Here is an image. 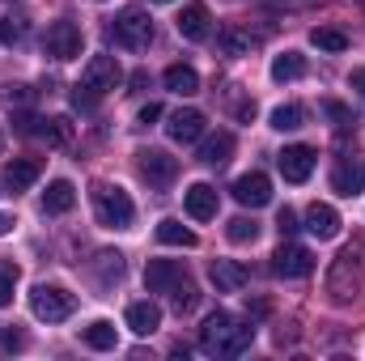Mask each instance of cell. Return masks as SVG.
I'll return each instance as SVG.
<instances>
[{
    "mask_svg": "<svg viewBox=\"0 0 365 361\" xmlns=\"http://www.w3.org/2000/svg\"><path fill=\"white\" fill-rule=\"evenodd\" d=\"M255 340V327L251 323H238L230 310H212L200 327V353L208 357H242Z\"/></svg>",
    "mask_w": 365,
    "mask_h": 361,
    "instance_id": "cell-1",
    "label": "cell"
},
{
    "mask_svg": "<svg viewBox=\"0 0 365 361\" xmlns=\"http://www.w3.org/2000/svg\"><path fill=\"white\" fill-rule=\"evenodd\" d=\"M93 213L106 230H132V221H136L132 195L115 183H93Z\"/></svg>",
    "mask_w": 365,
    "mask_h": 361,
    "instance_id": "cell-2",
    "label": "cell"
},
{
    "mask_svg": "<svg viewBox=\"0 0 365 361\" xmlns=\"http://www.w3.org/2000/svg\"><path fill=\"white\" fill-rule=\"evenodd\" d=\"M357 289H361V264H357L353 251H340L327 268V298L336 306H349L357 298Z\"/></svg>",
    "mask_w": 365,
    "mask_h": 361,
    "instance_id": "cell-3",
    "label": "cell"
},
{
    "mask_svg": "<svg viewBox=\"0 0 365 361\" xmlns=\"http://www.w3.org/2000/svg\"><path fill=\"white\" fill-rule=\"evenodd\" d=\"M110 34H115L119 47H128V51H145V47L153 43V17H149L145 9H123V13L115 17Z\"/></svg>",
    "mask_w": 365,
    "mask_h": 361,
    "instance_id": "cell-4",
    "label": "cell"
},
{
    "mask_svg": "<svg viewBox=\"0 0 365 361\" xmlns=\"http://www.w3.org/2000/svg\"><path fill=\"white\" fill-rule=\"evenodd\" d=\"M30 310H34V319H43V323H64V319L77 310V298H73L68 289H60V285H38V289L30 293Z\"/></svg>",
    "mask_w": 365,
    "mask_h": 361,
    "instance_id": "cell-5",
    "label": "cell"
},
{
    "mask_svg": "<svg viewBox=\"0 0 365 361\" xmlns=\"http://www.w3.org/2000/svg\"><path fill=\"white\" fill-rule=\"evenodd\" d=\"M43 47H47L51 60H77V56H81V26L68 21V17H64V21H51Z\"/></svg>",
    "mask_w": 365,
    "mask_h": 361,
    "instance_id": "cell-6",
    "label": "cell"
},
{
    "mask_svg": "<svg viewBox=\"0 0 365 361\" xmlns=\"http://www.w3.org/2000/svg\"><path fill=\"white\" fill-rule=\"evenodd\" d=\"M136 166H140V179L153 183V187H170L179 179V158H170L166 149H140Z\"/></svg>",
    "mask_w": 365,
    "mask_h": 361,
    "instance_id": "cell-7",
    "label": "cell"
},
{
    "mask_svg": "<svg viewBox=\"0 0 365 361\" xmlns=\"http://www.w3.org/2000/svg\"><path fill=\"white\" fill-rule=\"evenodd\" d=\"M276 166H280L284 183H306L314 175V149L310 145H284L276 153Z\"/></svg>",
    "mask_w": 365,
    "mask_h": 361,
    "instance_id": "cell-8",
    "label": "cell"
},
{
    "mask_svg": "<svg viewBox=\"0 0 365 361\" xmlns=\"http://www.w3.org/2000/svg\"><path fill=\"white\" fill-rule=\"evenodd\" d=\"M119 81H123V68H119V60H115V56H93L90 64H86V73H81V86H90L98 98H102V93H110Z\"/></svg>",
    "mask_w": 365,
    "mask_h": 361,
    "instance_id": "cell-9",
    "label": "cell"
},
{
    "mask_svg": "<svg viewBox=\"0 0 365 361\" xmlns=\"http://www.w3.org/2000/svg\"><path fill=\"white\" fill-rule=\"evenodd\" d=\"M314 268V255L306 251V247H297V243H280L272 255V272L276 276H284V280H297V276H310Z\"/></svg>",
    "mask_w": 365,
    "mask_h": 361,
    "instance_id": "cell-10",
    "label": "cell"
},
{
    "mask_svg": "<svg viewBox=\"0 0 365 361\" xmlns=\"http://www.w3.org/2000/svg\"><path fill=\"white\" fill-rule=\"evenodd\" d=\"M234 200H238L242 208H264V204H272V179H268L264 171H251V175L234 179Z\"/></svg>",
    "mask_w": 365,
    "mask_h": 361,
    "instance_id": "cell-11",
    "label": "cell"
},
{
    "mask_svg": "<svg viewBox=\"0 0 365 361\" xmlns=\"http://www.w3.org/2000/svg\"><path fill=\"white\" fill-rule=\"evenodd\" d=\"M204 111H195V106H182L170 115V123H166V132H170V141H179V145H195L200 136H204Z\"/></svg>",
    "mask_w": 365,
    "mask_h": 361,
    "instance_id": "cell-12",
    "label": "cell"
},
{
    "mask_svg": "<svg viewBox=\"0 0 365 361\" xmlns=\"http://www.w3.org/2000/svg\"><path fill=\"white\" fill-rule=\"evenodd\" d=\"M182 204H187V217L191 221H212L217 217V187L212 183H191L182 191Z\"/></svg>",
    "mask_w": 365,
    "mask_h": 361,
    "instance_id": "cell-13",
    "label": "cell"
},
{
    "mask_svg": "<svg viewBox=\"0 0 365 361\" xmlns=\"http://www.w3.org/2000/svg\"><path fill=\"white\" fill-rule=\"evenodd\" d=\"M208 276H212L217 293H242V289H247V280H251V272L242 268L238 260H212Z\"/></svg>",
    "mask_w": 365,
    "mask_h": 361,
    "instance_id": "cell-14",
    "label": "cell"
},
{
    "mask_svg": "<svg viewBox=\"0 0 365 361\" xmlns=\"http://www.w3.org/2000/svg\"><path fill=\"white\" fill-rule=\"evenodd\" d=\"M306 230H310L319 243H327V238L340 234V213H336L331 204H310V208H306Z\"/></svg>",
    "mask_w": 365,
    "mask_h": 361,
    "instance_id": "cell-15",
    "label": "cell"
},
{
    "mask_svg": "<svg viewBox=\"0 0 365 361\" xmlns=\"http://www.w3.org/2000/svg\"><path fill=\"white\" fill-rule=\"evenodd\" d=\"M123 319H128V327H132L136 336H153V332L162 327V306H158V302H132Z\"/></svg>",
    "mask_w": 365,
    "mask_h": 361,
    "instance_id": "cell-16",
    "label": "cell"
},
{
    "mask_svg": "<svg viewBox=\"0 0 365 361\" xmlns=\"http://www.w3.org/2000/svg\"><path fill=\"white\" fill-rule=\"evenodd\" d=\"M179 34L187 43H204V39H208V9H204L200 0H191L179 13Z\"/></svg>",
    "mask_w": 365,
    "mask_h": 361,
    "instance_id": "cell-17",
    "label": "cell"
},
{
    "mask_svg": "<svg viewBox=\"0 0 365 361\" xmlns=\"http://www.w3.org/2000/svg\"><path fill=\"white\" fill-rule=\"evenodd\" d=\"M38 175H43V162H38V158H13V162L4 166V187H9V191H26Z\"/></svg>",
    "mask_w": 365,
    "mask_h": 361,
    "instance_id": "cell-18",
    "label": "cell"
},
{
    "mask_svg": "<svg viewBox=\"0 0 365 361\" xmlns=\"http://www.w3.org/2000/svg\"><path fill=\"white\" fill-rule=\"evenodd\" d=\"M179 276H182L179 260H149V268H145V285H149V293H166Z\"/></svg>",
    "mask_w": 365,
    "mask_h": 361,
    "instance_id": "cell-19",
    "label": "cell"
},
{
    "mask_svg": "<svg viewBox=\"0 0 365 361\" xmlns=\"http://www.w3.org/2000/svg\"><path fill=\"white\" fill-rule=\"evenodd\" d=\"M234 158V132H212V136H204V145H200V162L204 166H225Z\"/></svg>",
    "mask_w": 365,
    "mask_h": 361,
    "instance_id": "cell-20",
    "label": "cell"
},
{
    "mask_svg": "<svg viewBox=\"0 0 365 361\" xmlns=\"http://www.w3.org/2000/svg\"><path fill=\"white\" fill-rule=\"evenodd\" d=\"M331 191H340V195H361L365 191V166L361 162H340V166L331 171Z\"/></svg>",
    "mask_w": 365,
    "mask_h": 361,
    "instance_id": "cell-21",
    "label": "cell"
},
{
    "mask_svg": "<svg viewBox=\"0 0 365 361\" xmlns=\"http://www.w3.org/2000/svg\"><path fill=\"white\" fill-rule=\"evenodd\" d=\"M77 204V187L68 179H56V183H47V191H43V208L47 213H68Z\"/></svg>",
    "mask_w": 365,
    "mask_h": 361,
    "instance_id": "cell-22",
    "label": "cell"
},
{
    "mask_svg": "<svg viewBox=\"0 0 365 361\" xmlns=\"http://www.w3.org/2000/svg\"><path fill=\"white\" fill-rule=\"evenodd\" d=\"M217 51H221V56H230V60L251 56V34H242L238 26H225V30L217 34Z\"/></svg>",
    "mask_w": 365,
    "mask_h": 361,
    "instance_id": "cell-23",
    "label": "cell"
},
{
    "mask_svg": "<svg viewBox=\"0 0 365 361\" xmlns=\"http://www.w3.org/2000/svg\"><path fill=\"white\" fill-rule=\"evenodd\" d=\"M166 90L182 93V98L200 93V77H195V68H191V64H170V68H166Z\"/></svg>",
    "mask_w": 365,
    "mask_h": 361,
    "instance_id": "cell-24",
    "label": "cell"
},
{
    "mask_svg": "<svg viewBox=\"0 0 365 361\" xmlns=\"http://www.w3.org/2000/svg\"><path fill=\"white\" fill-rule=\"evenodd\" d=\"M166 293H170V306H175L179 315L195 310V302H200V289H195V280H191L187 272H182V276L175 280V285H170V289H166Z\"/></svg>",
    "mask_w": 365,
    "mask_h": 361,
    "instance_id": "cell-25",
    "label": "cell"
},
{
    "mask_svg": "<svg viewBox=\"0 0 365 361\" xmlns=\"http://www.w3.org/2000/svg\"><path fill=\"white\" fill-rule=\"evenodd\" d=\"M158 243H166V247H195L200 238L182 225V221H175V217H166V221H158Z\"/></svg>",
    "mask_w": 365,
    "mask_h": 361,
    "instance_id": "cell-26",
    "label": "cell"
},
{
    "mask_svg": "<svg viewBox=\"0 0 365 361\" xmlns=\"http://www.w3.org/2000/svg\"><path fill=\"white\" fill-rule=\"evenodd\" d=\"M302 73H306V56H297V51H284L272 60V81H297Z\"/></svg>",
    "mask_w": 365,
    "mask_h": 361,
    "instance_id": "cell-27",
    "label": "cell"
},
{
    "mask_svg": "<svg viewBox=\"0 0 365 361\" xmlns=\"http://www.w3.org/2000/svg\"><path fill=\"white\" fill-rule=\"evenodd\" d=\"M81 340L98 349V353H106V349H115V323H106V319H93L90 327L81 332Z\"/></svg>",
    "mask_w": 365,
    "mask_h": 361,
    "instance_id": "cell-28",
    "label": "cell"
},
{
    "mask_svg": "<svg viewBox=\"0 0 365 361\" xmlns=\"http://www.w3.org/2000/svg\"><path fill=\"white\" fill-rule=\"evenodd\" d=\"M310 43H314L319 51H344V47H349V34L336 30V26H314V30H310Z\"/></svg>",
    "mask_w": 365,
    "mask_h": 361,
    "instance_id": "cell-29",
    "label": "cell"
},
{
    "mask_svg": "<svg viewBox=\"0 0 365 361\" xmlns=\"http://www.w3.org/2000/svg\"><path fill=\"white\" fill-rule=\"evenodd\" d=\"M47 145H68L73 141V123L64 119V115H56V119H43V128H34Z\"/></svg>",
    "mask_w": 365,
    "mask_h": 361,
    "instance_id": "cell-30",
    "label": "cell"
},
{
    "mask_svg": "<svg viewBox=\"0 0 365 361\" xmlns=\"http://www.w3.org/2000/svg\"><path fill=\"white\" fill-rule=\"evenodd\" d=\"M302 119H306V115H302V106H293V102L272 111V128H276V132H297V128H302Z\"/></svg>",
    "mask_w": 365,
    "mask_h": 361,
    "instance_id": "cell-31",
    "label": "cell"
},
{
    "mask_svg": "<svg viewBox=\"0 0 365 361\" xmlns=\"http://www.w3.org/2000/svg\"><path fill=\"white\" fill-rule=\"evenodd\" d=\"M17 280H21V268H17L13 260H4V264H0V306H9V302H13Z\"/></svg>",
    "mask_w": 365,
    "mask_h": 361,
    "instance_id": "cell-32",
    "label": "cell"
},
{
    "mask_svg": "<svg viewBox=\"0 0 365 361\" xmlns=\"http://www.w3.org/2000/svg\"><path fill=\"white\" fill-rule=\"evenodd\" d=\"M225 234H230V243H255L259 238V225H255V217H234Z\"/></svg>",
    "mask_w": 365,
    "mask_h": 361,
    "instance_id": "cell-33",
    "label": "cell"
},
{
    "mask_svg": "<svg viewBox=\"0 0 365 361\" xmlns=\"http://www.w3.org/2000/svg\"><path fill=\"white\" fill-rule=\"evenodd\" d=\"M68 98H73V106H77V111H93V106H98V93H93L90 86H81V81L73 86V93H68Z\"/></svg>",
    "mask_w": 365,
    "mask_h": 361,
    "instance_id": "cell-34",
    "label": "cell"
},
{
    "mask_svg": "<svg viewBox=\"0 0 365 361\" xmlns=\"http://www.w3.org/2000/svg\"><path fill=\"white\" fill-rule=\"evenodd\" d=\"M323 115H327L336 128H349V123H353V115H349V106H344V102H323Z\"/></svg>",
    "mask_w": 365,
    "mask_h": 361,
    "instance_id": "cell-35",
    "label": "cell"
},
{
    "mask_svg": "<svg viewBox=\"0 0 365 361\" xmlns=\"http://www.w3.org/2000/svg\"><path fill=\"white\" fill-rule=\"evenodd\" d=\"M276 230H280V238L297 234V213H293V208H280V213H276Z\"/></svg>",
    "mask_w": 365,
    "mask_h": 361,
    "instance_id": "cell-36",
    "label": "cell"
},
{
    "mask_svg": "<svg viewBox=\"0 0 365 361\" xmlns=\"http://www.w3.org/2000/svg\"><path fill=\"white\" fill-rule=\"evenodd\" d=\"M0 102H4V106H21V102H30V90H26V86H4Z\"/></svg>",
    "mask_w": 365,
    "mask_h": 361,
    "instance_id": "cell-37",
    "label": "cell"
},
{
    "mask_svg": "<svg viewBox=\"0 0 365 361\" xmlns=\"http://www.w3.org/2000/svg\"><path fill=\"white\" fill-rule=\"evenodd\" d=\"M17 349H26V336L21 332H0V353H17Z\"/></svg>",
    "mask_w": 365,
    "mask_h": 361,
    "instance_id": "cell-38",
    "label": "cell"
},
{
    "mask_svg": "<svg viewBox=\"0 0 365 361\" xmlns=\"http://www.w3.org/2000/svg\"><path fill=\"white\" fill-rule=\"evenodd\" d=\"M162 119V102H145L140 106V123H158Z\"/></svg>",
    "mask_w": 365,
    "mask_h": 361,
    "instance_id": "cell-39",
    "label": "cell"
},
{
    "mask_svg": "<svg viewBox=\"0 0 365 361\" xmlns=\"http://www.w3.org/2000/svg\"><path fill=\"white\" fill-rule=\"evenodd\" d=\"M349 86H353V90H357V93H361V98H365V68H357V73L349 77Z\"/></svg>",
    "mask_w": 365,
    "mask_h": 361,
    "instance_id": "cell-40",
    "label": "cell"
},
{
    "mask_svg": "<svg viewBox=\"0 0 365 361\" xmlns=\"http://www.w3.org/2000/svg\"><path fill=\"white\" fill-rule=\"evenodd\" d=\"M9 230H13V217H9V213H0V238H4Z\"/></svg>",
    "mask_w": 365,
    "mask_h": 361,
    "instance_id": "cell-41",
    "label": "cell"
},
{
    "mask_svg": "<svg viewBox=\"0 0 365 361\" xmlns=\"http://www.w3.org/2000/svg\"><path fill=\"white\" fill-rule=\"evenodd\" d=\"M0 149H4V132H0Z\"/></svg>",
    "mask_w": 365,
    "mask_h": 361,
    "instance_id": "cell-42",
    "label": "cell"
},
{
    "mask_svg": "<svg viewBox=\"0 0 365 361\" xmlns=\"http://www.w3.org/2000/svg\"><path fill=\"white\" fill-rule=\"evenodd\" d=\"M158 4H170V0H158Z\"/></svg>",
    "mask_w": 365,
    "mask_h": 361,
    "instance_id": "cell-43",
    "label": "cell"
}]
</instances>
